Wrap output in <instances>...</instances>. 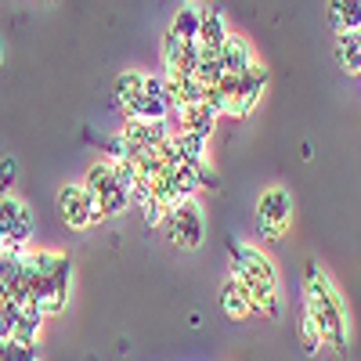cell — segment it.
<instances>
[{
	"label": "cell",
	"mask_w": 361,
	"mask_h": 361,
	"mask_svg": "<svg viewBox=\"0 0 361 361\" xmlns=\"http://www.w3.org/2000/svg\"><path fill=\"white\" fill-rule=\"evenodd\" d=\"M228 257H231V279L238 282V289L246 293L250 307L257 314H271L282 318V296H279V271L260 250L243 246V243H228Z\"/></svg>",
	"instance_id": "6da1fadb"
},
{
	"label": "cell",
	"mask_w": 361,
	"mask_h": 361,
	"mask_svg": "<svg viewBox=\"0 0 361 361\" xmlns=\"http://www.w3.org/2000/svg\"><path fill=\"white\" fill-rule=\"evenodd\" d=\"M318 336L322 347H336L340 354L347 350V311H343V300L336 293V286L329 282V275L311 260L307 264V311H304Z\"/></svg>",
	"instance_id": "7a4b0ae2"
},
{
	"label": "cell",
	"mask_w": 361,
	"mask_h": 361,
	"mask_svg": "<svg viewBox=\"0 0 361 361\" xmlns=\"http://www.w3.org/2000/svg\"><path fill=\"white\" fill-rule=\"evenodd\" d=\"M163 228L170 235V243L180 246V250H199L202 238H206V221H202V209H199L195 199L177 202L173 209H166Z\"/></svg>",
	"instance_id": "3957f363"
},
{
	"label": "cell",
	"mask_w": 361,
	"mask_h": 361,
	"mask_svg": "<svg viewBox=\"0 0 361 361\" xmlns=\"http://www.w3.org/2000/svg\"><path fill=\"white\" fill-rule=\"evenodd\" d=\"M289 221H293V199H289V192L286 188H267L257 199V231H260V238H267V243L282 238Z\"/></svg>",
	"instance_id": "277c9868"
},
{
	"label": "cell",
	"mask_w": 361,
	"mask_h": 361,
	"mask_svg": "<svg viewBox=\"0 0 361 361\" xmlns=\"http://www.w3.org/2000/svg\"><path fill=\"white\" fill-rule=\"evenodd\" d=\"M58 214H62V221H66L73 231H83V228H90V224L105 221L102 209H98V202L87 195L83 185H66L62 192H58Z\"/></svg>",
	"instance_id": "5b68a950"
},
{
	"label": "cell",
	"mask_w": 361,
	"mask_h": 361,
	"mask_svg": "<svg viewBox=\"0 0 361 361\" xmlns=\"http://www.w3.org/2000/svg\"><path fill=\"white\" fill-rule=\"evenodd\" d=\"M0 235H4L8 246L29 250V238H33V214H29L25 202L15 199V195L0 199Z\"/></svg>",
	"instance_id": "8992f818"
},
{
	"label": "cell",
	"mask_w": 361,
	"mask_h": 361,
	"mask_svg": "<svg viewBox=\"0 0 361 361\" xmlns=\"http://www.w3.org/2000/svg\"><path fill=\"white\" fill-rule=\"evenodd\" d=\"M264 90H267V69L253 62L243 76H238V90H235V98L228 105V116H250Z\"/></svg>",
	"instance_id": "52a82bcc"
},
{
	"label": "cell",
	"mask_w": 361,
	"mask_h": 361,
	"mask_svg": "<svg viewBox=\"0 0 361 361\" xmlns=\"http://www.w3.org/2000/svg\"><path fill=\"white\" fill-rule=\"evenodd\" d=\"M217 62H221V73H224V76H235V80H238V76L253 66V47H250V40L228 33V40H224L221 51H217Z\"/></svg>",
	"instance_id": "ba28073f"
},
{
	"label": "cell",
	"mask_w": 361,
	"mask_h": 361,
	"mask_svg": "<svg viewBox=\"0 0 361 361\" xmlns=\"http://www.w3.org/2000/svg\"><path fill=\"white\" fill-rule=\"evenodd\" d=\"M170 123L163 119V123H123V137L130 145V152H141V148H159L166 137H170Z\"/></svg>",
	"instance_id": "9c48e42d"
},
{
	"label": "cell",
	"mask_w": 361,
	"mask_h": 361,
	"mask_svg": "<svg viewBox=\"0 0 361 361\" xmlns=\"http://www.w3.org/2000/svg\"><path fill=\"white\" fill-rule=\"evenodd\" d=\"M228 40V22H224V15L217 11V8H206L202 4V15H199V37H195V44L202 47V51H221V44Z\"/></svg>",
	"instance_id": "30bf717a"
},
{
	"label": "cell",
	"mask_w": 361,
	"mask_h": 361,
	"mask_svg": "<svg viewBox=\"0 0 361 361\" xmlns=\"http://www.w3.org/2000/svg\"><path fill=\"white\" fill-rule=\"evenodd\" d=\"M123 116H127V123H163L166 102L159 94H145V87H141V94L130 105H123Z\"/></svg>",
	"instance_id": "8fae6325"
},
{
	"label": "cell",
	"mask_w": 361,
	"mask_h": 361,
	"mask_svg": "<svg viewBox=\"0 0 361 361\" xmlns=\"http://www.w3.org/2000/svg\"><path fill=\"white\" fill-rule=\"evenodd\" d=\"M170 145H173V152L180 156V163H188V166H199L206 163V141L188 134V130H173L170 134Z\"/></svg>",
	"instance_id": "7c38bea8"
},
{
	"label": "cell",
	"mask_w": 361,
	"mask_h": 361,
	"mask_svg": "<svg viewBox=\"0 0 361 361\" xmlns=\"http://www.w3.org/2000/svg\"><path fill=\"white\" fill-rule=\"evenodd\" d=\"M83 188H87V195L90 199H105L109 192H116V177H112V163L105 159V163H94L87 170V177H83Z\"/></svg>",
	"instance_id": "4fadbf2b"
},
{
	"label": "cell",
	"mask_w": 361,
	"mask_h": 361,
	"mask_svg": "<svg viewBox=\"0 0 361 361\" xmlns=\"http://www.w3.org/2000/svg\"><path fill=\"white\" fill-rule=\"evenodd\" d=\"M199 15H202V4H185V8L173 15L170 33H173L180 44H195V37H199Z\"/></svg>",
	"instance_id": "5bb4252c"
},
{
	"label": "cell",
	"mask_w": 361,
	"mask_h": 361,
	"mask_svg": "<svg viewBox=\"0 0 361 361\" xmlns=\"http://www.w3.org/2000/svg\"><path fill=\"white\" fill-rule=\"evenodd\" d=\"M329 18H333L336 33H357L361 4H357V0H336V4H329Z\"/></svg>",
	"instance_id": "9a60e30c"
},
{
	"label": "cell",
	"mask_w": 361,
	"mask_h": 361,
	"mask_svg": "<svg viewBox=\"0 0 361 361\" xmlns=\"http://www.w3.org/2000/svg\"><path fill=\"white\" fill-rule=\"evenodd\" d=\"M336 58L347 73H361V40L357 33H336Z\"/></svg>",
	"instance_id": "2e32d148"
},
{
	"label": "cell",
	"mask_w": 361,
	"mask_h": 361,
	"mask_svg": "<svg viewBox=\"0 0 361 361\" xmlns=\"http://www.w3.org/2000/svg\"><path fill=\"white\" fill-rule=\"evenodd\" d=\"M221 307H224V314H228V318H246V314L253 311V307H250V300H246V293L238 289V282H235V279H228V282H224Z\"/></svg>",
	"instance_id": "e0dca14e"
},
{
	"label": "cell",
	"mask_w": 361,
	"mask_h": 361,
	"mask_svg": "<svg viewBox=\"0 0 361 361\" xmlns=\"http://www.w3.org/2000/svg\"><path fill=\"white\" fill-rule=\"evenodd\" d=\"M141 87H145V73H134V69L123 73V76L116 80V87H112V90H116V102H119V105H130V102L141 94Z\"/></svg>",
	"instance_id": "ac0fdd59"
},
{
	"label": "cell",
	"mask_w": 361,
	"mask_h": 361,
	"mask_svg": "<svg viewBox=\"0 0 361 361\" xmlns=\"http://www.w3.org/2000/svg\"><path fill=\"white\" fill-rule=\"evenodd\" d=\"M180 58H185V44H180L166 29V37H163V66H166V76H177L180 73Z\"/></svg>",
	"instance_id": "d6986e66"
},
{
	"label": "cell",
	"mask_w": 361,
	"mask_h": 361,
	"mask_svg": "<svg viewBox=\"0 0 361 361\" xmlns=\"http://www.w3.org/2000/svg\"><path fill=\"white\" fill-rule=\"evenodd\" d=\"M300 340H304V350L307 354H318L322 350V336H318V329H314V322L304 314V322H300Z\"/></svg>",
	"instance_id": "ffe728a7"
},
{
	"label": "cell",
	"mask_w": 361,
	"mask_h": 361,
	"mask_svg": "<svg viewBox=\"0 0 361 361\" xmlns=\"http://www.w3.org/2000/svg\"><path fill=\"white\" fill-rule=\"evenodd\" d=\"M105 152H109V163H127V159H130V145L116 134V137L105 141Z\"/></svg>",
	"instance_id": "44dd1931"
},
{
	"label": "cell",
	"mask_w": 361,
	"mask_h": 361,
	"mask_svg": "<svg viewBox=\"0 0 361 361\" xmlns=\"http://www.w3.org/2000/svg\"><path fill=\"white\" fill-rule=\"evenodd\" d=\"M15 177H18V163L8 156V159H0V188H4V195H8V188L15 185Z\"/></svg>",
	"instance_id": "7402d4cb"
},
{
	"label": "cell",
	"mask_w": 361,
	"mask_h": 361,
	"mask_svg": "<svg viewBox=\"0 0 361 361\" xmlns=\"http://www.w3.org/2000/svg\"><path fill=\"white\" fill-rule=\"evenodd\" d=\"M195 180H199V188H214V192L221 188V177H217L214 170H209L206 163H199V166H195Z\"/></svg>",
	"instance_id": "603a6c76"
},
{
	"label": "cell",
	"mask_w": 361,
	"mask_h": 361,
	"mask_svg": "<svg viewBox=\"0 0 361 361\" xmlns=\"http://www.w3.org/2000/svg\"><path fill=\"white\" fill-rule=\"evenodd\" d=\"M4 246H8V243H4V235H0V250H4Z\"/></svg>",
	"instance_id": "cb8c5ba5"
}]
</instances>
